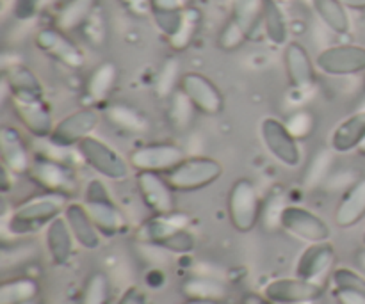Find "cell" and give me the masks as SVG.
I'll list each match as a JSON object with an SVG mask.
<instances>
[{
    "instance_id": "681fc988",
    "label": "cell",
    "mask_w": 365,
    "mask_h": 304,
    "mask_svg": "<svg viewBox=\"0 0 365 304\" xmlns=\"http://www.w3.org/2000/svg\"><path fill=\"white\" fill-rule=\"evenodd\" d=\"M182 304H220V303L207 301V299H185V303Z\"/></svg>"
},
{
    "instance_id": "83f0119b",
    "label": "cell",
    "mask_w": 365,
    "mask_h": 304,
    "mask_svg": "<svg viewBox=\"0 0 365 304\" xmlns=\"http://www.w3.org/2000/svg\"><path fill=\"white\" fill-rule=\"evenodd\" d=\"M262 31L274 46L289 43V20L280 0H262Z\"/></svg>"
},
{
    "instance_id": "603a6c76",
    "label": "cell",
    "mask_w": 365,
    "mask_h": 304,
    "mask_svg": "<svg viewBox=\"0 0 365 304\" xmlns=\"http://www.w3.org/2000/svg\"><path fill=\"white\" fill-rule=\"evenodd\" d=\"M4 85L11 98L38 100L45 98V89L41 80L31 68L24 64H13L4 70Z\"/></svg>"
},
{
    "instance_id": "4316f807",
    "label": "cell",
    "mask_w": 365,
    "mask_h": 304,
    "mask_svg": "<svg viewBox=\"0 0 365 304\" xmlns=\"http://www.w3.org/2000/svg\"><path fill=\"white\" fill-rule=\"evenodd\" d=\"M365 217V178L349 185L335 210V224L339 228H353Z\"/></svg>"
},
{
    "instance_id": "f907efd6",
    "label": "cell",
    "mask_w": 365,
    "mask_h": 304,
    "mask_svg": "<svg viewBox=\"0 0 365 304\" xmlns=\"http://www.w3.org/2000/svg\"><path fill=\"white\" fill-rule=\"evenodd\" d=\"M356 152H359V153H360V155H362V157H365V141L362 142V146H360V148H359V150H356Z\"/></svg>"
},
{
    "instance_id": "816d5d0a",
    "label": "cell",
    "mask_w": 365,
    "mask_h": 304,
    "mask_svg": "<svg viewBox=\"0 0 365 304\" xmlns=\"http://www.w3.org/2000/svg\"><path fill=\"white\" fill-rule=\"evenodd\" d=\"M364 88H365V73H364Z\"/></svg>"
},
{
    "instance_id": "d6a6232c",
    "label": "cell",
    "mask_w": 365,
    "mask_h": 304,
    "mask_svg": "<svg viewBox=\"0 0 365 304\" xmlns=\"http://www.w3.org/2000/svg\"><path fill=\"white\" fill-rule=\"evenodd\" d=\"M230 18L246 31L248 38L262 27V0H228Z\"/></svg>"
},
{
    "instance_id": "f5cc1de1",
    "label": "cell",
    "mask_w": 365,
    "mask_h": 304,
    "mask_svg": "<svg viewBox=\"0 0 365 304\" xmlns=\"http://www.w3.org/2000/svg\"><path fill=\"white\" fill-rule=\"evenodd\" d=\"M285 2H292V0H285Z\"/></svg>"
},
{
    "instance_id": "484cf974",
    "label": "cell",
    "mask_w": 365,
    "mask_h": 304,
    "mask_svg": "<svg viewBox=\"0 0 365 304\" xmlns=\"http://www.w3.org/2000/svg\"><path fill=\"white\" fill-rule=\"evenodd\" d=\"M63 217L66 219L68 226H70L71 234H73L75 241H77V244L81 246V248L89 249V251L98 248L100 235L102 234H100L98 228L93 223L91 216H89L88 210H86L84 203H68L66 209H64Z\"/></svg>"
},
{
    "instance_id": "5b68a950",
    "label": "cell",
    "mask_w": 365,
    "mask_h": 304,
    "mask_svg": "<svg viewBox=\"0 0 365 304\" xmlns=\"http://www.w3.org/2000/svg\"><path fill=\"white\" fill-rule=\"evenodd\" d=\"M223 174V166L210 157H185L178 166L166 173V180L177 192H196L207 189Z\"/></svg>"
},
{
    "instance_id": "9a60e30c",
    "label": "cell",
    "mask_w": 365,
    "mask_h": 304,
    "mask_svg": "<svg viewBox=\"0 0 365 304\" xmlns=\"http://www.w3.org/2000/svg\"><path fill=\"white\" fill-rule=\"evenodd\" d=\"M323 285L302 278H278L264 287L262 295L274 304H309L323 298Z\"/></svg>"
},
{
    "instance_id": "7bdbcfd3",
    "label": "cell",
    "mask_w": 365,
    "mask_h": 304,
    "mask_svg": "<svg viewBox=\"0 0 365 304\" xmlns=\"http://www.w3.org/2000/svg\"><path fill=\"white\" fill-rule=\"evenodd\" d=\"M337 304H365V288H334Z\"/></svg>"
},
{
    "instance_id": "ba28073f",
    "label": "cell",
    "mask_w": 365,
    "mask_h": 304,
    "mask_svg": "<svg viewBox=\"0 0 365 304\" xmlns=\"http://www.w3.org/2000/svg\"><path fill=\"white\" fill-rule=\"evenodd\" d=\"M77 152L86 162V166L91 167L100 177L113 182H123L128 178L130 164L102 139L95 137V135L84 139L77 146Z\"/></svg>"
},
{
    "instance_id": "ab89813d",
    "label": "cell",
    "mask_w": 365,
    "mask_h": 304,
    "mask_svg": "<svg viewBox=\"0 0 365 304\" xmlns=\"http://www.w3.org/2000/svg\"><path fill=\"white\" fill-rule=\"evenodd\" d=\"M246 39H248V34H246L245 28L237 21L228 18V21L220 31V36H217V46L225 52H232V50H237Z\"/></svg>"
},
{
    "instance_id": "d6986e66",
    "label": "cell",
    "mask_w": 365,
    "mask_h": 304,
    "mask_svg": "<svg viewBox=\"0 0 365 304\" xmlns=\"http://www.w3.org/2000/svg\"><path fill=\"white\" fill-rule=\"evenodd\" d=\"M285 75L296 91H307L316 84V61H312L302 43L289 41L284 50Z\"/></svg>"
},
{
    "instance_id": "5bb4252c",
    "label": "cell",
    "mask_w": 365,
    "mask_h": 304,
    "mask_svg": "<svg viewBox=\"0 0 365 304\" xmlns=\"http://www.w3.org/2000/svg\"><path fill=\"white\" fill-rule=\"evenodd\" d=\"M182 93L189 98L196 112L203 116H217L225 109V96L216 84L198 71L184 73L178 85Z\"/></svg>"
},
{
    "instance_id": "7a4b0ae2",
    "label": "cell",
    "mask_w": 365,
    "mask_h": 304,
    "mask_svg": "<svg viewBox=\"0 0 365 304\" xmlns=\"http://www.w3.org/2000/svg\"><path fill=\"white\" fill-rule=\"evenodd\" d=\"M135 239L141 244L160 248L175 255H189L196 248L195 235L185 228V224L175 219V212L170 216L150 217L138 228Z\"/></svg>"
},
{
    "instance_id": "52a82bcc",
    "label": "cell",
    "mask_w": 365,
    "mask_h": 304,
    "mask_svg": "<svg viewBox=\"0 0 365 304\" xmlns=\"http://www.w3.org/2000/svg\"><path fill=\"white\" fill-rule=\"evenodd\" d=\"M102 120V112L96 107L73 110V112L66 114L63 120L57 121L46 141L57 150L77 148L84 139L91 137Z\"/></svg>"
},
{
    "instance_id": "e0dca14e",
    "label": "cell",
    "mask_w": 365,
    "mask_h": 304,
    "mask_svg": "<svg viewBox=\"0 0 365 304\" xmlns=\"http://www.w3.org/2000/svg\"><path fill=\"white\" fill-rule=\"evenodd\" d=\"M11 109L21 127L34 135L36 139H48L52 134L56 121H53L52 109L45 98L38 100H18L11 98Z\"/></svg>"
},
{
    "instance_id": "f35d334b",
    "label": "cell",
    "mask_w": 365,
    "mask_h": 304,
    "mask_svg": "<svg viewBox=\"0 0 365 304\" xmlns=\"http://www.w3.org/2000/svg\"><path fill=\"white\" fill-rule=\"evenodd\" d=\"M285 125L298 141H305L316 130V116L310 110H296L285 120Z\"/></svg>"
},
{
    "instance_id": "ac0fdd59",
    "label": "cell",
    "mask_w": 365,
    "mask_h": 304,
    "mask_svg": "<svg viewBox=\"0 0 365 304\" xmlns=\"http://www.w3.org/2000/svg\"><path fill=\"white\" fill-rule=\"evenodd\" d=\"M335 266V249L330 242H316L310 244L299 255L296 263V276L312 283H323Z\"/></svg>"
},
{
    "instance_id": "8992f818",
    "label": "cell",
    "mask_w": 365,
    "mask_h": 304,
    "mask_svg": "<svg viewBox=\"0 0 365 304\" xmlns=\"http://www.w3.org/2000/svg\"><path fill=\"white\" fill-rule=\"evenodd\" d=\"M230 223L239 234H248L262 219V199L257 185L248 178H239L230 187L227 198Z\"/></svg>"
},
{
    "instance_id": "cb8c5ba5",
    "label": "cell",
    "mask_w": 365,
    "mask_h": 304,
    "mask_svg": "<svg viewBox=\"0 0 365 304\" xmlns=\"http://www.w3.org/2000/svg\"><path fill=\"white\" fill-rule=\"evenodd\" d=\"M75 244L77 241L63 216L45 228V246L53 266H66L73 256Z\"/></svg>"
},
{
    "instance_id": "836d02e7",
    "label": "cell",
    "mask_w": 365,
    "mask_h": 304,
    "mask_svg": "<svg viewBox=\"0 0 365 304\" xmlns=\"http://www.w3.org/2000/svg\"><path fill=\"white\" fill-rule=\"evenodd\" d=\"M202 21H203V14L198 7L191 6L187 7V9H184V13H182L180 27H178V31L175 32L170 39H168L171 48H173L175 52H182V50L189 48L191 43L195 41L196 34L200 32V28H202Z\"/></svg>"
},
{
    "instance_id": "d4e9b609",
    "label": "cell",
    "mask_w": 365,
    "mask_h": 304,
    "mask_svg": "<svg viewBox=\"0 0 365 304\" xmlns=\"http://www.w3.org/2000/svg\"><path fill=\"white\" fill-rule=\"evenodd\" d=\"M365 141V110L349 114L334 128L330 135V150L334 153L355 152Z\"/></svg>"
},
{
    "instance_id": "f1b7e54d",
    "label": "cell",
    "mask_w": 365,
    "mask_h": 304,
    "mask_svg": "<svg viewBox=\"0 0 365 304\" xmlns=\"http://www.w3.org/2000/svg\"><path fill=\"white\" fill-rule=\"evenodd\" d=\"M180 292L185 299H207L221 303L227 299L228 288L220 280L209 276H189L182 281Z\"/></svg>"
},
{
    "instance_id": "7402d4cb",
    "label": "cell",
    "mask_w": 365,
    "mask_h": 304,
    "mask_svg": "<svg viewBox=\"0 0 365 304\" xmlns=\"http://www.w3.org/2000/svg\"><path fill=\"white\" fill-rule=\"evenodd\" d=\"M118 77H120L118 66L110 61H103L98 66L93 68L84 84V96L89 107L109 103L110 95L118 84Z\"/></svg>"
},
{
    "instance_id": "4dcf8cb0",
    "label": "cell",
    "mask_w": 365,
    "mask_h": 304,
    "mask_svg": "<svg viewBox=\"0 0 365 304\" xmlns=\"http://www.w3.org/2000/svg\"><path fill=\"white\" fill-rule=\"evenodd\" d=\"M96 6H100L98 0H66L57 11L53 25L64 32L78 31Z\"/></svg>"
},
{
    "instance_id": "1f68e13d",
    "label": "cell",
    "mask_w": 365,
    "mask_h": 304,
    "mask_svg": "<svg viewBox=\"0 0 365 304\" xmlns=\"http://www.w3.org/2000/svg\"><path fill=\"white\" fill-rule=\"evenodd\" d=\"M39 294L38 281L32 278H11L0 285V304H29Z\"/></svg>"
},
{
    "instance_id": "bcb514c9",
    "label": "cell",
    "mask_w": 365,
    "mask_h": 304,
    "mask_svg": "<svg viewBox=\"0 0 365 304\" xmlns=\"http://www.w3.org/2000/svg\"><path fill=\"white\" fill-rule=\"evenodd\" d=\"M116 304H148V298H146L145 290H141L139 287H128L118 298Z\"/></svg>"
},
{
    "instance_id": "8fae6325",
    "label": "cell",
    "mask_w": 365,
    "mask_h": 304,
    "mask_svg": "<svg viewBox=\"0 0 365 304\" xmlns=\"http://www.w3.org/2000/svg\"><path fill=\"white\" fill-rule=\"evenodd\" d=\"M280 228L309 244L330 241L331 230L317 214L299 205H285L280 214Z\"/></svg>"
},
{
    "instance_id": "44dd1931",
    "label": "cell",
    "mask_w": 365,
    "mask_h": 304,
    "mask_svg": "<svg viewBox=\"0 0 365 304\" xmlns=\"http://www.w3.org/2000/svg\"><path fill=\"white\" fill-rule=\"evenodd\" d=\"M102 116L118 132L127 135H143L150 130V120L141 109L128 102H109L103 105Z\"/></svg>"
},
{
    "instance_id": "6da1fadb",
    "label": "cell",
    "mask_w": 365,
    "mask_h": 304,
    "mask_svg": "<svg viewBox=\"0 0 365 304\" xmlns=\"http://www.w3.org/2000/svg\"><path fill=\"white\" fill-rule=\"evenodd\" d=\"M66 205L68 199L63 196L43 192V194L25 199L20 205L14 206L11 216L7 217V228L16 237L32 235L48 226L53 219L63 216Z\"/></svg>"
},
{
    "instance_id": "e575fe53",
    "label": "cell",
    "mask_w": 365,
    "mask_h": 304,
    "mask_svg": "<svg viewBox=\"0 0 365 304\" xmlns=\"http://www.w3.org/2000/svg\"><path fill=\"white\" fill-rule=\"evenodd\" d=\"M78 31H81L82 38H84V41L89 46H93V48H102L107 43V32H109L103 7L96 6V9L89 14V18L81 25Z\"/></svg>"
},
{
    "instance_id": "30bf717a",
    "label": "cell",
    "mask_w": 365,
    "mask_h": 304,
    "mask_svg": "<svg viewBox=\"0 0 365 304\" xmlns=\"http://www.w3.org/2000/svg\"><path fill=\"white\" fill-rule=\"evenodd\" d=\"M184 148L173 142H148L134 148L128 155V164L138 173L166 174L185 159Z\"/></svg>"
},
{
    "instance_id": "2e32d148",
    "label": "cell",
    "mask_w": 365,
    "mask_h": 304,
    "mask_svg": "<svg viewBox=\"0 0 365 304\" xmlns=\"http://www.w3.org/2000/svg\"><path fill=\"white\" fill-rule=\"evenodd\" d=\"M135 185L139 198L153 216H170L175 212V191L164 174L143 171L135 174Z\"/></svg>"
},
{
    "instance_id": "d590c367",
    "label": "cell",
    "mask_w": 365,
    "mask_h": 304,
    "mask_svg": "<svg viewBox=\"0 0 365 304\" xmlns=\"http://www.w3.org/2000/svg\"><path fill=\"white\" fill-rule=\"evenodd\" d=\"M196 109L192 103L189 102L187 96L178 89L177 93L170 96V107H168V120L170 125L178 132H184L189 125L192 123V116H195Z\"/></svg>"
},
{
    "instance_id": "7dc6e473",
    "label": "cell",
    "mask_w": 365,
    "mask_h": 304,
    "mask_svg": "<svg viewBox=\"0 0 365 304\" xmlns=\"http://www.w3.org/2000/svg\"><path fill=\"white\" fill-rule=\"evenodd\" d=\"M242 304H274L271 303L269 299L264 298L262 294H246L245 298H242Z\"/></svg>"
},
{
    "instance_id": "8d00e7d4",
    "label": "cell",
    "mask_w": 365,
    "mask_h": 304,
    "mask_svg": "<svg viewBox=\"0 0 365 304\" xmlns=\"http://www.w3.org/2000/svg\"><path fill=\"white\" fill-rule=\"evenodd\" d=\"M110 295L109 278L103 273H93L82 288L81 304H110Z\"/></svg>"
},
{
    "instance_id": "ee69618b",
    "label": "cell",
    "mask_w": 365,
    "mask_h": 304,
    "mask_svg": "<svg viewBox=\"0 0 365 304\" xmlns=\"http://www.w3.org/2000/svg\"><path fill=\"white\" fill-rule=\"evenodd\" d=\"M132 16H146V14H152V2L150 0H118Z\"/></svg>"
},
{
    "instance_id": "74e56055",
    "label": "cell",
    "mask_w": 365,
    "mask_h": 304,
    "mask_svg": "<svg viewBox=\"0 0 365 304\" xmlns=\"http://www.w3.org/2000/svg\"><path fill=\"white\" fill-rule=\"evenodd\" d=\"M180 70H178V63L175 59H168L166 63L160 66V70L157 71L155 77V93L160 98H170L173 93H177L178 89H175L177 85H180Z\"/></svg>"
},
{
    "instance_id": "c3c4849f",
    "label": "cell",
    "mask_w": 365,
    "mask_h": 304,
    "mask_svg": "<svg viewBox=\"0 0 365 304\" xmlns=\"http://www.w3.org/2000/svg\"><path fill=\"white\" fill-rule=\"evenodd\" d=\"M348 9H356L364 11L365 9V0H341Z\"/></svg>"
},
{
    "instance_id": "f546056e",
    "label": "cell",
    "mask_w": 365,
    "mask_h": 304,
    "mask_svg": "<svg viewBox=\"0 0 365 304\" xmlns=\"http://www.w3.org/2000/svg\"><path fill=\"white\" fill-rule=\"evenodd\" d=\"M314 13L321 21L339 36H344L351 31L348 7L341 0H312Z\"/></svg>"
},
{
    "instance_id": "3957f363",
    "label": "cell",
    "mask_w": 365,
    "mask_h": 304,
    "mask_svg": "<svg viewBox=\"0 0 365 304\" xmlns=\"http://www.w3.org/2000/svg\"><path fill=\"white\" fill-rule=\"evenodd\" d=\"M27 177L43 192L59 194L66 199L73 198L78 191L77 171L71 162L45 153L34 155Z\"/></svg>"
},
{
    "instance_id": "277c9868",
    "label": "cell",
    "mask_w": 365,
    "mask_h": 304,
    "mask_svg": "<svg viewBox=\"0 0 365 304\" xmlns=\"http://www.w3.org/2000/svg\"><path fill=\"white\" fill-rule=\"evenodd\" d=\"M84 206L103 237H116L127 228V219L114 203L109 189L100 178H93L84 189Z\"/></svg>"
},
{
    "instance_id": "60d3db41",
    "label": "cell",
    "mask_w": 365,
    "mask_h": 304,
    "mask_svg": "<svg viewBox=\"0 0 365 304\" xmlns=\"http://www.w3.org/2000/svg\"><path fill=\"white\" fill-rule=\"evenodd\" d=\"M331 166V150H323V152L317 153L316 157H312V162H310L309 171L305 174V185L307 187H316V185L323 184L324 178L328 177V171Z\"/></svg>"
},
{
    "instance_id": "7c38bea8",
    "label": "cell",
    "mask_w": 365,
    "mask_h": 304,
    "mask_svg": "<svg viewBox=\"0 0 365 304\" xmlns=\"http://www.w3.org/2000/svg\"><path fill=\"white\" fill-rule=\"evenodd\" d=\"M34 45L46 57L70 70H81L86 63V56L81 46L68 36V32L61 31L56 25L38 31V34L34 36Z\"/></svg>"
},
{
    "instance_id": "b9f144b4",
    "label": "cell",
    "mask_w": 365,
    "mask_h": 304,
    "mask_svg": "<svg viewBox=\"0 0 365 304\" xmlns=\"http://www.w3.org/2000/svg\"><path fill=\"white\" fill-rule=\"evenodd\" d=\"M45 0H14L13 2V16L18 21H29L36 18V14L41 9Z\"/></svg>"
},
{
    "instance_id": "9c48e42d",
    "label": "cell",
    "mask_w": 365,
    "mask_h": 304,
    "mask_svg": "<svg viewBox=\"0 0 365 304\" xmlns=\"http://www.w3.org/2000/svg\"><path fill=\"white\" fill-rule=\"evenodd\" d=\"M259 130L267 153L277 162H280L285 167H291V169L302 164L299 141L289 132L285 121L277 120V117H264L260 121Z\"/></svg>"
},
{
    "instance_id": "4fadbf2b",
    "label": "cell",
    "mask_w": 365,
    "mask_h": 304,
    "mask_svg": "<svg viewBox=\"0 0 365 304\" xmlns=\"http://www.w3.org/2000/svg\"><path fill=\"white\" fill-rule=\"evenodd\" d=\"M316 68L317 71L330 77H351V75L365 73V46H328L317 53Z\"/></svg>"
},
{
    "instance_id": "ffe728a7",
    "label": "cell",
    "mask_w": 365,
    "mask_h": 304,
    "mask_svg": "<svg viewBox=\"0 0 365 304\" xmlns=\"http://www.w3.org/2000/svg\"><path fill=\"white\" fill-rule=\"evenodd\" d=\"M0 159L2 167L9 171L13 177L27 174L34 157L29 152L24 137L14 127H2L0 130Z\"/></svg>"
},
{
    "instance_id": "f6af8a7d",
    "label": "cell",
    "mask_w": 365,
    "mask_h": 304,
    "mask_svg": "<svg viewBox=\"0 0 365 304\" xmlns=\"http://www.w3.org/2000/svg\"><path fill=\"white\" fill-rule=\"evenodd\" d=\"M153 11H184L192 6L195 0H150Z\"/></svg>"
}]
</instances>
